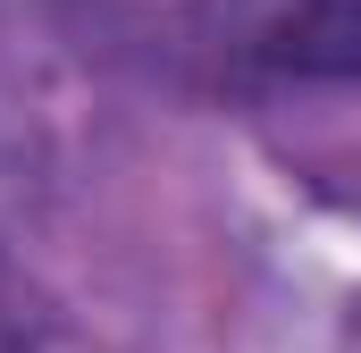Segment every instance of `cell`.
I'll return each instance as SVG.
<instances>
[{"instance_id": "1", "label": "cell", "mask_w": 361, "mask_h": 353, "mask_svg": "<svg viewBox=\"0 0 361 353\" xmlns=\"http://www.w3.org/2000/svg\"><path fill=\"white\" fill-rule=\"evenodd\" d=\"M193 42L277 85H361V0H193Z\"/></svg>"}, {"instance_id": "2", "label": "cell", "mask_w": 361, "mask_h": 353, "mask_svg": "<svg viewBox=\"0 0 361 353\" xmlns=\"http://www.w3.org/2000/svg\"><path fill=\"white\" fill-rule=\"evenodd\" d=\"M0 353H42V303L17 269H0Z\"/></svg>"}]
</instances>
